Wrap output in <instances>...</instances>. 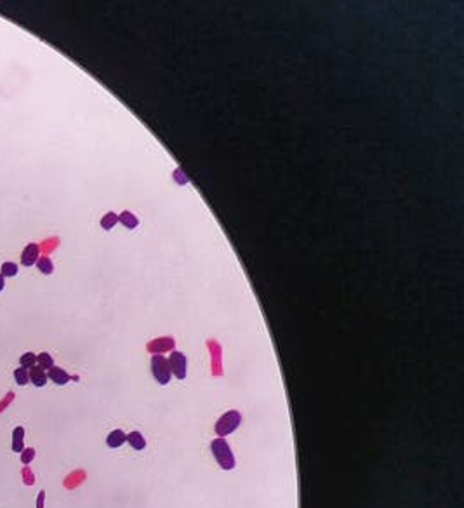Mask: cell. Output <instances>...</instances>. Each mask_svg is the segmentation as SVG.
I'll return each instance as SVG.
<instances>
[{
  "label": "cell",
  "instance_id": "9a60e30c",
  "mask_svg": "<svg viewBox=\"0 0 464 508\" xmlns=\"http://www.w3.org/2000/svg\"><path fill=\"white\" fill-rule=\"evenodd\" d=\"M37 362H38V367H42L45 371V369H51L52 365H54V359H52V355L51 354H47V352H42V354H38L37 355Z\"/></svg>",
  "mask_w": 464,
  "mask_h": 508
},
{
  "label": "cell",
  "instance_id": "5b68a950",
  "mask_svg": "<svg viewBox=\"0 0 464 508\" xmlns=\"http://www.w3.org/2000/svg\"><path fill=\"white\" fill-rule=\"evenodd\" d=\"M38 258H40V247H38V244L32 242L25 247V251H23L21 265L23 266H33L35 263L38 261Z\"/></svg>",
  "mask_w": 464,
  "mask_h": 508
},
{
  "label": "cell",
  "instance_id": "7402d4cb",
  "mask_svg": "<svg viewBox=\"0 0 464 508\" xmlns=\"http://www.w3.org/2000/svg\"><path fill=\"white\" fill-rule=\"evenodd\" d=\"M4 288H5V280H4V277L0 275V291H2Z\"/></svg>",
  "mask_w": 464,
  "mask_h": 508
},
{
  "label": "cell",
  "instance_id": "8fae6325",
  "mask_svg": "<svg viewBox=\"0 0 464 508\" xmlns=\"http://www.w3.org/2000/svg\"><path fill=\"white\" fill-rule=\"evenodd\" d=\"M126 442H129L131 447L136 451H143L144 447H146V438H144V435L141 434V432H131V434H127Z\"/></svg>",
  "mask_w": 464,
  "mask_h": 508
},
{
  "label": "cell",
  "instance_id": "9c48e42d",
  "mask_svg": "<svg viewBox=\"0 0 464 508\" xmlns=\"http://www.w3.org/2000/svg\"><path fill=\"white\" fill-rule=\"evenodd\" d=\"M126 440H127V435L124 434L122 430L110 432V434H108V437H106V444H108V447H111V449H117V447L124 446V444H126Z\"/></svg>",
  "mask_w": 464,
  "mask_h": 508
},
{
  "label": "cell",
  "instance_id": "3957f363",
  "mask_svg": "<svg viewBox=\"0 0 464 508\" xmlns=\"http://www.w3.org/2000/svg\"><path fill=\"white\" fill-rule=\"evenodd\" d=\"M151 374L159 385H167L170 381V367L169 361L162 355H151Z\"/></svg>",
  "mask_w": 464,
  "mask_h": 508
},
{
  "label": "cell",
  "instance_id": "277c9868",
  "mask_svg": "<svg viewBox=\"0 0 464 508\" xmlns=\"http://www.w3.org/2000/svg\"><path fill=\"white\" fill-rule=\"evenodd\" d=\"M167 361H169L170 372H172L177 379L186 378V374H188V359H186V355H184L183 352L172 350V354L169 355Z\"/></svg>",
  "mask_w": 464,
  "mask_h": 508
},
{
  "label": "cell",
  "instance_id": "7c38bea8",
  "mask_svg": "<svg viewBox=\"0 0 464 508\" xmlns=\"http://www.w3.org/2000/svg\"><path fill=\"white\" fill-rule=\"evenodd\" d=\"M23 437H25V430H23L21 427H18L14 430V434H12V449H14L16 453H21V451L25 449V446H23Z\"/></svg>",
  "mask_w": 464,
  "mask_h": 508
},
{
  "label": "cell",
  "instance_id": "8992f818",
  "mask_svg": "<svg viewBox=\"0 0 464 508\" xmlns=\"http://www.w3.org/2000/svg\"><path fill=\"white\" fill-rule=\"evenodd\" d=\"M172 348H174V338H169V336H166V338L153 339V341L148 345V350H150L153 355H160L162 352L172 350Z\"/></svg>",
  "mask_w": 464,
  "mask_h": 508
},
{
  "label": "cell",
  "instance_id": "30bf717a",
  "mask_svg": "<svg viewBox=\"0 0 464 508\" xmlns=\"http://www.w3.org/2000/svg\"><path fill=\"white\" fill-rule=\"evenodd\" d=\"M118 223H122L127 230H134L139 225V218L131 211H124V213L118 214Z\"/></svg>",
  "mask_w": 464,
  "mask_h": 508
},
{
  "label": "cell",
  "instance_id": "e0dca14e",
  "mask_svg": "<svg viewBox=\"0 0 464 508\" xmlns=\"http://www.w3.org/2000/svg\"><path fill=\"white\" fill-rule=\"evenodd\" d=\"M19 364H21V367H25L30 371V369L37 364V355L32 354V352H26V354H23L21 359H19Z\"/></svg>",
  "mask_w": 464,
  "mask_h": 508
},
{
  "label": "cell",
  "instance_id": "ac0fdd59",
  "mask_svg": "<svg viewBox=\"0 0 464 508\" xmlns=\"http://www.w3.org/2000/svg\"><path fill=\"white\" fill-rule=\"evenodd\" d=\"M0 275L4 277H16L18 275V265L16 263H12V261H5L4 265H2V273Z\"/></svg>",
  "mask_w": 464,
  "mask_h": 508
},
{
  "label": "cell",
  "instance_id": "ffe728a7",
  "mask_svg": "<svg viewBox=\"0 0 464 508\" xmlns=\"http://www.w3.org/2000/svg\"><path fill=\"white\" fill-rule=\"evenodd\" d=\"M21 453H23V456H21V461H23V463H25V465H28V463H30V461L33 460V454H35V451H33V449H32V447H30V449H23V451H21Z\"/></svg>",
  "mask_w": 464,
  "mask_h": 508
},
{
  "label": "cell",
  "instance_id": "7a4b0ae2",
  "mask_svg": "<svg viewBox=\"0 0 464 508\" xmlns=\"http://www.w3.org/2000/svg\"><path fill=\"white\" fill-rule=\"evenodd\" d=\"M242 423V414H240L236 409L232 411H226L218 421H216V434L219 437H226V435H232L236 428Z\"/></svg>",
  "mask_w": 464,
  "mask_h": 508
},
{
  "label": "cell",
  "instance_id": "5bb4252c",
  "mask_svg": "<svg viewBox=\"0 0 464 508\" xmlns=\"http://www.w3.org/2000/svg\"><path fill=\"white\" fill-rule=\"evenodd\" d=\"M35 265H37V268L40 270L44 275H51V273L54 272V265H52L51 258H47V256H42V258H38V261L35 263Z\"/></svg>",
  "mask_w": 464,
  "mask_h": 508
},
{
  "label": "cell",
  "instance_id": "d6986e66",
  "mask_svg": "<svg viewBox=\"0 0 464 508\" xmlns=\"http://www.w3.org/2000/svg\"><path fill=\"white\" fill-rule=\"evenodd\" d=\"M174 181H176L177 184H186V183H190V178L183 173V169L177 167V169L174 171Z\"/></svg>",
  "mask_w": 464,
  "mask_h": 508
},
{
  "label": "cell",
  "instance_id": "52a82bcc",
  "mask_svg": "<svg viewBox=\"0 0 464 508\" xmlns=\"http://www.w3.org/2000/svg\"><path fill=\"white\" fill-rule=\"evenodd\" d=\"M47 378L51 381H54L56 385H66L70 381V374H68L65 369L58 367V365H52L51 369L47 371Z\"/></svg>",
  "mask_w": 464,
  "mask_h": 508
},
{
  "label": "cell",
  "instance_id": "6da1fadb",
  "mask_svg": "<svg viewBox=\"0 0 464 508\" xmlns=\"http://www.w3.org/2000/svg\"><path fill=\"white\" fill-rule=\"evenodd\" d=\"M210 453H212L214 460L218 461V465L223 470H233L235 468V454H233L232 447L228 446V442L223 437L214 438L210 442Z\"/></svg>",
  "mask_w": 464,
  "mask_h": 508
},
{
  "label": "cell",
  "instance_id": "44dd1931",
  "mask_svg": "<svg viewBox=\"0 0 464 508\" xmlns=\"http://www.w3.org/2000/svg\"><path fill=\"white\" fill-rule=\"evenodd\" d=\"M44 496H45V493H44V491H40V493H38V501H37V508H42V507H44Z\"/></svg>",
  "mask_w": 464,
  "mask_h": 508
},
{
  "label": "cell",
  "instance_id": "2e32d148",
  "mask_svg": "<svg viewBox=\"0 0 464 508\" xmlns=\"http://www.w3.org/2000/svg\"><path fill=\"white\" fill-rule=\"evenodd\" d=\"M14 379H16V383H18L19 387H25V385H28V381H30L28 369H25V367L14 369Z\"/></svg>",
  "mask_w": 464,
  "mask_h": 508
},
{
  "label": "cell",
  "instance_id": "ba28073f",
  "mask_svg": "<svg viewBox=\"0 0 464 508\" xmlns=\"http://www.w3.org/2000/svg\"><path fill=\"white\" fill-rule=\"evenodd\" d=\"M28 374H30V381L38 388L45 387V383H47V379H49L47 372H45L42 367H38V365H33V367L28 371Z\"/></svg>",
  "mask_w": 464,
  "mask_h": 508
},
{
  "label": "cell",
  "instance_id": "4fadbf2b",
  "mask_svg": "<svg viewBox=\"0 0 464 508\" xmlns=\"http://www.w3.org/2000/svg\"><path fill=\"white\" fill-rule=\"evenodd\" d=\"M117 223H118V214L113 213V211H110V213H106L101 218V228L103 230H111Z\"/></svg>",
  "mask_w": 464,
  "mask_h": 508
}]
</instances>
